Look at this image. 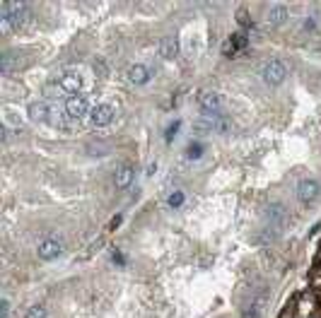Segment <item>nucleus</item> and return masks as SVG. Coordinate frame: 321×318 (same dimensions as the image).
Segmentation results:
<instances>
[{
    "label": "nucleus",
    "mask_w": 321,
    "mask_h": 318,
    "mask_svg": "<svg viewBox=\"0 0 321 318\" xmlns=\"http://www.w3.org/2000/svg\"><path fill=\"white\" fill-rule=\"evenodd\" d=\"M48 101H36V104H32L29 106V118L32 121H44L46 123V118H48Z\"/></svg>",
    "instance_id": "18"
},
{
    "label": "nucleus",
    "mask_w": 321,
    "mask_h": 318,
    "mask_svg": "<svg viewBox=\"0 0 321 318\" xmlns=\"http://www.w3.org/2000/svg\"><path fill=\"white\" fill-rule=\"evenodd\" d=\"M63 111H66L68 121H82L85 116L89 118V111H92V106H89L87 97H82V94H75V97L66 99V104H63Z\"/></svg>",
    "instance_id": "4"
},
{
    "label": "nucleus",
    "mask_w": 321,
    "mask_h": 318,
    "mask_svg": "<svg viewBox=\"0 0 321 318\" xmlns=\"http://www.w3.org/2000/svg\"><path fill=\"white\" fill-rule=\"evenodd\" d=\"M288 8L283 5V3H276V5H271L266 10V24L268 27H280V24L288 22Z\"/></svg>",
    "instance_id": "13"
},
{
    "label": "nucleus",
    "mask_w": 321,
    "mask_h": 318,
    "mask_svg": "<svg viewBox=\"0 0 321 318\" xmlns=\"http://www.w3.org/2000/svg\"><path fill=\"white\" fill-rule=\"evenodd\" d=\"M237 22L242 24V27H251V20H249V12L244 10V8H242L239 12H237Z\"/></svg>",
    "instance_id": "21"
},
{
    "label": "nucleus",
    "mask_w": 321,
    "mask_h": 318,
    "mask_svg": "<svg viewBox=\"0 0 321 318\" xmlns=\"http://www.w3.org/2000/svg\"><path fill=\"white\" fill-rule=\"evenodd\" d=\"M36 253H39V258H41V261H56V258H61V256H63V241H61V239H54V236H48V239H44V241L39 243Z\"/></svg>",
    "instance_id": "9"
},
{
    "label": "nucleus",
    "mask_w": 321,
    "mask_h": 318,
    "mask_svg": "<svg viewBox=\"0 0 321 318\" xmlns=\"http://www.w3.org/2000/svg\"><path fill=\"white\" fill-rule=\"evenodd\" d=\"M179 51H181V41L177 36H165L159 39V55L162 58H177Z\"/></svg>",
    "instance_id": "16"
},
{
    "label": "nucleus",
    "mask_w": 321,
    "mask_h": 318,
    "mask_svg": "<svg viewBox=\"0 0 321 318\" xmlns=\"http://www.w3.org/2000/svg\"><path fill=\"white\" fill-rule=\"evenodd\" d=\"M263 308H266V294H258L244 306L242 318H263Z\"/></svg>",
    "instance_id": "15"
},
{
    "label": "nucleus",
    "mask_w": 321,
    "mask_h": 318,
    "mask_svg": "<svg viewBox=\"0 0 321 318\" xmlns=\"http://www.w3.org/2000/svg\"><path fill=\"white\" fill-rule=\"evenodd\" d=\"M152 68H147V66H143V63H135V66H131L128 68V73H126V77H128V82L131 85H147L150 80H152Z\"/></svg>",
    "instance_id": "10"
},
{
    "label": "nucleus",
    "mask_w": 321,
    "mask_h": 318,
    "mask_svg": "<svg viewBox=\"0 0 321 318\" xmlns=\"http://www.w3.org/2000/svg\"><path fill=\"white\" fill-rule=\"evenodd\" d=\"M80 89H82V75L75 73V70H68V73H61L48 80L46 85V97H75Z\"/></svg>",
    "instance_id": "2"
},
{
    "label": "nucleus",
    "mask_w": 321,
    "mask_h": 318,
    "mask_svg": "<svg viewBox=\"0 0 321 318\" xmlns=\"http://www.w3.org/2000/svg\"><path fill=\"white\" fill-rule=\"evenodd\" d=\"M200 157H203V145L193 143L188 147V159H200Z\"/></svg>",
    "instance_id": "20"
},
{
    "label": "nucleus",
    "mask_w": 321,
    "mask_h": 318,
    "mask_svg": "<svg viewBox=\"0 0 321 318\" xmlns=\"http://www.w3.org/2000/svg\"><path fill=\"white\" fill-rule=\"evenodd\" d=\"M29 20H32V10L27 3H17V0H3L0 3V29H3V34L24 29Z\"/></svg>",
    "instance_id": "1"
},
{
    "label": "nucleus",
    "mask_w": 321,
    "mask_h": 318,
    "mask_svg": "<svg viewBox=\"0 0 321 318\" xmlns=\"http://www.w3.org/2000/svg\"><path fill=\"white\" fill-rule=\"evenodd\" d=\"M266 220L271 222V224H273V227H278V229H280V227H285V224H288V210L283 208V205H278V203H273V205H268L266 208Z\"/></svg>",
    "instance_id": "14"
},
{
    "label": "nucleus",
    "mask_w": 321,
    "mask_h": 318,
    "mask_svg": "<svg viewBox=\"0 0 321 318\" xmlns=\"http://www.w3.org/2000/svg\"><path fill=\"white\" fill-rule=\"evenodd\" d=\"M227 104V99L222 97L220 92H203L198 97V106L203 113H220Z\"/></svg>",
    "instance_id": "7"
},
{
    "label": "nucleus",
    "mask_w": 321,
    "mask_h": 318,
    "mask_svg": "<svg viewBox=\"0 0 321 318\" xmlns=\"http://www.w3.org/2000/svg\"><path fill=\"white\" fill-rule=\"evenodd\" d=\"M198 133H227L230 121L222 113H203V118L196 123Z\"/></svg>",
    "instance_id": "5"
},
{
    "label": "nucleus",
    "mask_w": 321,
    "mask_h": 318,
    "mask_svg": "<svg viewBox=\"0 0 321 318\" xmlns=\"http://www.w3.org/2000/svg\"><path fill=\"white\" fill-rule=\"evenodd\" d=\"M285 77H288V66H285L283 60H278V58H271V60H266V63L261 66V80L266 82L268 87L283 85Z\"/></svg>",
    "instance_id": "3"
},
{
    "label": "nucleus",
    "mask_w": 321,
    "mask_h": 318,
    "mask_svg": "<svg viewBox=\"0 0 321 318\" xmlns=\"http://www.w3.org/2000/svg\"><path fill=\"white\" fill-rule=\"evenodd\" d=\"M114 116H116V109L111 104H94L89 111V123L101 128V125H109L114 121Z\"/></svg>",
    "instance_id": "8"
},
{
    "label": "nucleus",
    "mask_w": 321,
    "mask_h": 318,
    "mask_svg": "<svg viewBox=\"0 0 321 318\" xmlns=\"http://www.w3.org/2000/svg\"><path fill=\"white\" fill-rule=\"evenodd\" d=\"M179 125H181V123H172V125H169V128H167V140H172V138H174V135H177V131H179Z\"/></svg>",
    "instance_id": "24"
},
{
    "label": "nucleus",
    "mask_w": 321,
    "mask_h": 318,
    "mask_svg": "<svg viewBox=\"0 0 321 318\" xmlns=\"http://www.w3.org/2000/svg\"><path fill=\"white\" fill-rule=\"evenodd\" d=\"M15 68H20V58H15L12 51H5V53L0 55V70H3V75H12Z\"/></svg>",
    "instance_id": "17"
},
{
    "label": "nucleus",
    "mask_w": 321,
    "mask_h": 318,
    "mask_svg": "<svg viewBox=\"0 0 321 318\" xmlns=\"http://www.w3.org/2000/svg\"><path fill=\"white\" fill-rule=\"evenodd\" d=\"M314 27H316V22H314V20H307V22H304V29H307V32H311Z\"/></svg>",
    "instance_id": "25"
},
{
    "label": "nucleus",
    "mask_w": 321,
    "mask_h": 318,
    "mask_svg": "<svg viewBox=\"0 0 321 318\" xmlns=\"http://www.w3.org/2000/svg\"><path fill=\"white\" fill-rule=\"evenodd\" d=\"M24 318H48V311H46L44 304H34V306L27 308V316Z\"/></svg>",
    "instance_id": "19"
},
{
    "label": "nucleus",
    "mask_w": 321,
    "mask_h": 318,
    "mask_svg": "<svg viewBox=\"0 0 321 318\" xmlns=\"http://www.w3.org/2000/svg\"><path fill=\"white\" fill-rule=\"evenodd\" d=\"M0 313H3V318H10V301H8V296L0 299Z\"/></svg>",
    "instance_id": "22"
},
{
    "label": "nucleus",
    "mask_w": 321,
    "mask_h": 318,
    "mask_svg": "<svg viewBox=\"0 0 321 318\" xmlns=\"http://www.w3.org/2000/svg\"><path fill=\"white\" fill-rule=\"evenodd\" d=\"M155 169H157V164H150V166H147V176L155 174Z\"/></svg>",
    "instance_id": "26"
},
{
    "label": "nucleus",
    "mask_w": 321,
    "mask_h": 318,
    "mask_svg": "<svg viewBox=\"0 0 321 318\" xmlns=\"http://www.w3.org/2000/svg\"><path fill=\"white\" fill-rule=\"evenodd\" d=\"M321 196V183L316 178H304V181H299L297 183V200L302 205H311V203H316Z\"/></svg>",
    "instance_id": "6"
},
{
    "label": "nucleus",
    "mask_w": 321,
    "mask_h": 318,
    "mask_svg": "<svg viewBox=\"0 0 321 318\" xmlns=\"http://www.w3.org/2000/svg\"><path fill=\"white\" fill-rule=\"evenodd\" d=\"M133 181H135V166L133 164H123L116 169V174H114V186L119 188V190L131 188Z\"/></svg>",
    "instance_id": "11"
},
{
    "label": "nucleus",
    "mask_w": 321,
    "mask_h": 318,
    "mask_svg": "<svg viewBox=\"0 0 321 318\" xmlns=\"http://www.w3.org/2000/svg\"><path fill=\"white\" fill-rule=\"evenodd\" d=\"M181 203H184V193H172V196H169V205H172V208H179V205H181Z\"/></svg>",
    "instance_id": "23"
},
{
    "label": "nucleus",
    "mask_w": 321,
    "mask_h": 318,
    "mask_svg": "<svg viewBox=\"0 0 321 318\" xmlns=\"http://www.w3.org/2000/svg\"><path fill=\"white\" fill-rule=\"evenodd\" d=\"M246 46H249V34L242 29V32H234L232 36H230V41L225 44L222 51H225V55H237V53H242Z\"/></svg>",
    "instance_id": "12"
}]
</instances>
